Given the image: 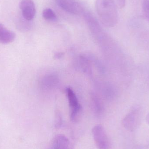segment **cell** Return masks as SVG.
Returning a JSON list of instances; mask_svg holds the SVG:
<instances>
[{
    "label": "cell",
    "instance_id": "obj_1",
    "mask_svg": "<svg viewBox=\"0 0 149 149\" xmlns=\"http://www.w3.org/2000/svg\"><path fill=\"white\" fill-rule=\"evenodd\" d=\"M96 9L100 20L105 26L113 27L117 24L118 14L114 0H96Z\"/></svg>",
    "mask_w": 149,
    "mask_h": 149
},
{
    "label": "cell",
    "instance_id": "obj_2",
    "mask_svg": "<svg viewBox=\"0 0 149 149\" xmlns=\"http://www.w3.org/2000/svg\"><path fill=\"white\" fill-rule=\"evenodd\" d=\"M142 117V109L141 107H133L123 120V126L128 131H135L141 125Z\"/></svg>",
    "mask_w": 149,
    "mask_h": 149
},
{
    "label": "cell",
    "instance_id": "obj_3",
    "mask_svg": "<svg viewBox=\"0 0 149 149\" xmlns=\"http://www.w3.org/2000/svg\"><path fill=\"white\" fill-rule=\"evenodd\" d=\"M66 93L70 109L71 120L73 123L78 122L81 116V106L79 103L78 99L72 89L68 88L66 89Z\"/></svg>",
    "mask_w": 149,
    "mask_h": 149
},
{
    "label": "cell",
    "instance_id": "obj_4",
    "mask_svg": "<svg viewBox=\"0 0 149 149\" xmlns=\"http://www.w3.org/2000/svg\"><path fill=\"white\" fill-rule=\"evenodd\" d=\"M92 134L95 144L99 149H110L111 143L106 131L101 125L94 127Z\"/></svg>",
    "mask_w": 149,
    "mask_h": 149
},
{
    "label": "cell",
    "instance_id": "obj_5",
    "mask_svg": "<svg viewBox=\"0 0 149 149\" xmlns=\"http://www.w3.org/2000/svg\"><path fill=\"white\" fill-rule=\"evenodd\" d=\"M62 9L70 14L79 15L83 11L82 7L76 0H56Z\"/></svg>",
    "mask_w": 149,
    "mask_h": 149
},
{
    "label": "cell",
    "instance_id": "obj_6",
    "mask_svg": "<svg viewBox=\"0 0 149 149\" xmlns=\"http://www.w3.org/2000/svg\"><path fill=\"white\" fill-rule=\"evenodd\" d=\"M19 8L24 18L29 21L33 20L36 15V9L32 0H22L20 2Z\"/></svg>",
    "mask_w": 149,
    "mask_h": 149
},
{
    "label": "cell",
    "instance_id": "obj_7",
    "mask_svg": "<svg viewBox=\"0 0 149 149\" xmlns=\"http://www.w3.org/2000/svg\"><path fill=\"white\" fill-rule=\"evenodd\" d=\"M52 146L54 149H72L69 139L63 134H58L55 136Z\"/></svg>",
    "mask_w": 149,
    "mask_h": 149
},
{
    "label": "cell",
    "instance_id": "obj_8",
    "mask_svg": "<svg viewBox=\"0 0 149 149\" xmlns=\"http://www.w3.org/2000/svg\"><path fill=\"white\" fill-rule=\"evenodd\" d=\"M16 35L13 31L9 30L0 23V43L7 44L15 40Z\"/></svg>",
    "mask_w": 149,
    "mask_h": 149
},
{
    "label": "cell",
    "instance_id": "obj_9",
    "mask_svg": "<svg viewBox=\"0 0 149 149\" xmlns=\"http://www.w3.org/2000/svg\"><path fill=\"white\" fill-rule=\"evenodd\" d=\"M42 17L45 20L52 22L56 21L57 19L56 13L52 9L49 8L44 10L42 12Z\"/></svg>",
    "mask_w": 149,
    "mask_h": 149
},
{
    "label": "cell",
    "instance_id": "obj_10",
    "mask_svg": "<svg viewBox=\"0 0 149 149\" xmlns=\"http://www.w3.org/2000/svg\"><path fill=\"white\" fill-rule=\"evenodd\" d=\"M63 123V119L61 113L58 110H57L55 113V127L58 129L62 126Z\"/></svg>",
    "mask_w": 149,
    "mask_h": 149
},
{
    "label": "cell",
    "instance_id": "obj_11",
    "mask_svg": "<svg viewBox=\"0 0 149 149\" xmlns=\"http://www.w3.org/2000/svg\"><path fill=\"white\" fill-rule=\"evenodd\" d=\"M142 8L143 14L149 22V0H143Z\"/></svg>",
    "mask_w": 149,
    "mask_h": 149
},
{
    "label": "cell",
    "instance_id": "obj_12",
    "mask_svg": "<svg viewBox=\"0 0 149 149\" xmlns=\"http://www.w3.org/2000/svg\"><path fill=\"white\" fill-rule=\"evenodd\" d=\"M21 20L22 21H21V23L19 22V24H18V28L21 30L24 31L29 29V28L30 27L29 22L31 21H28L24 18Z\"/></svg>",
    "mask_w": 149,
    "mask_h": 149
},
{
    "label": "cell",
    "instance_id": "obj_13",
    "mask_svg": "<svg viewBox=\"0 0 149 149\" xmlns=\"http://www.w3.org/2000/svg\"><path fill=\"white\" fill-rule=\"evenodd\" d=\"M117 5L120 8H123L125 6L126 0H116Z\"/></svg>",
    "mask_w": 149,
    "mask_h": 149
},
{
    "label": "cell",
    "instance_id": "obj_14",
    "mask_svg": "<svg viewBox=\"0 0 149 149\" xmlns=\"http://www.w3.org/2000/svg\"><path fill=\"white\" fill-rule=\"evenodd\" d=\"M63 56V54L62 53H57L55 54V58H61Z\"/></svg>",
    "mask_w": 149,
    "mask_h": 149
},
{
    "label": "cell",
    "instance_id": "obj_15",
    "mask_svg": "<svg viewBox=\"0 0 149 149\" xmlns=\"http://www.w3.org/2000/svg\"><path fill=\"white\" fill-rule=\"evenodd\" d=\"M146 121H147V122L149 124V113L148 114V115L147 116H146Z\"/></svg>",
    "mask_w": 149,
    "mask_h": 149
}]
</instances>
